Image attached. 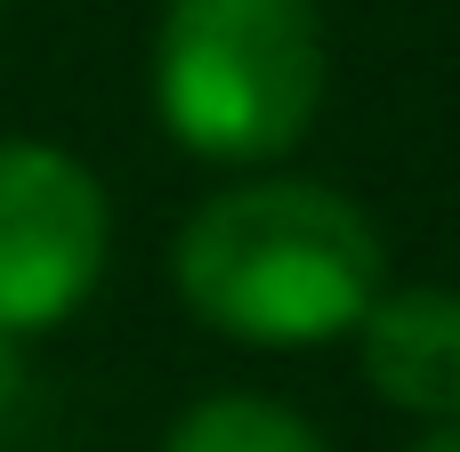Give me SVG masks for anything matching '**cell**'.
Here are the masks:
<instances>
[{"label": "cell", "instance_id": "7a4b0ae2", "mask_svg": "<svg viewBox=\"0 0 460 452\" xmlns=\"http://www.w3.org/2000/svg\"><path fill=\"white\" fill-rule=\"evenodd\" d=\"M323 16L315 0H162L154 113L194 162H275L323 113Z\"/></svg>", "mask_w": 460, "mask_h": 452}, {"label": "cell", "instance_id": "3957f363", "mask_svg": "<svg viewBox=\"0 0 460 452\" xmlns=\"http://www.w3.org/2000/svg\"><path fill=\"white\" fill-rule=\"evenodd\" d=\"M113 210L81 154L49 137H0V332H57L105 275Z\"/></svg>", "mask_w": 460, "mask_h": 452}, {"label": "cell", "instance_id": "8992f818", "mask_svg": "<svg viewBox=\"0 0 460 452\" xmlns=\"http://www.w3.org/2000/svg\"><path fill=\"white\" fill-rule=\"evenodd\" d=\"M16 396H24V340L0 332V412H16Z\"/></svg>", "mask_w": 460, "mask_h": 452}, {"label": "cell", "instance_id": "6da1fadb", "mask_svg": "<svg viewBox=\"0 0 460 452\" xmlns=\"http://www.w3.org/2000/svg\"><path fill=\"white\" fill-rule=\"evenodd\" d=\"M170 283L218 340L323 348L348 340L380 291V226L315 178H251L178 226Z\"/></svg>", "mask_w": 460, "mask_h": 452}, {"label": "cell", "instance_id": "277c9868", "mask_svg": "<svg viewBox=\"0 0 460 452\" xmlns=\"http://www.w3.org/2000/svg\"><path fill=\"white\" fill-rule=\"evenodd\" d=\"M356 364L380 404L460 421V291L445 283L372 291V307L356 315Z\"/></svg>", "mask_w": 460, "mask_h": 452}, {"label": "cell", "instance_id": "5b68a950", "mask_svg": "<svg viewBox=\"0 0 460 452\" xmlns=\"http://www.w3.org/2000/svg\"><path fill=\"white\" fill-rule=\"evenodd\" d=\"M162 452H323V437L275 396H202L170 421Z\"/></svg>", "mask_w": 460, "mask_h": 452}, {"label": "cell", "instance_id": "ba28073f", "mask_svg": "<svg viewBox=\"0 0 460 452\" xmlns=\"http://www.w3.org/2000/svg\"><path fill=\"white\" fill-rule=\"evenodd\" d=\"M0 24H8V0H0Z\"/></svg>", "mask_w": 460, "mask_h": 452}, {"label": "cell", "instance_id": "52a82bcc", "mask_svg": "<svg viewBox=\"0 0 460 452\" xmlns=\"http://www.w3.org/2000/svg\"><path fill=\"white\" fill-rule=\"evenodd\" d=\"M412 452H460V421H445V429H437L429 445H412Z\"/></svg>", "mask_w": 460, "mask_h": 452}]
</instances>
